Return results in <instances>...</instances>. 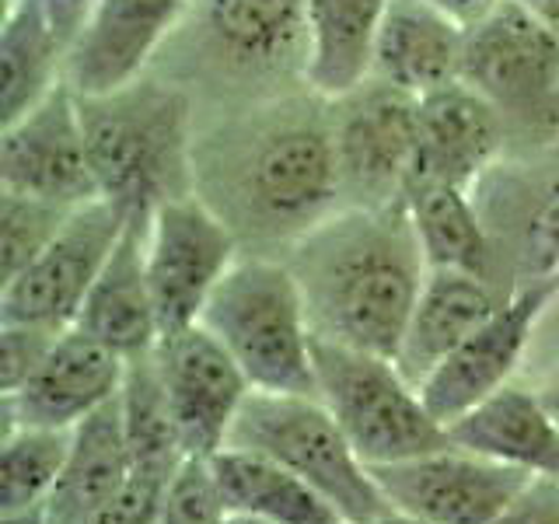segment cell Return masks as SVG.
I'll use <instances>...</instances> for the list:
<instances>
[{"mask_svg":"<svg viewBox=\"0 0 559 524\" xmlns=\"http://www.w3.org/2000/svg\"><path fill=\"white\" fill-rule=\"evenodd\" d=\"M197 196L227 221L241 249H290L343 206L332 102L311 87L266 95L197 130Z\"/></svg>","mask_w":559,"mask_h":524,"instance_id":"obj_1","label":"cell"},{"mask_svg":"<svg viewBox=\"0 0 559 524\" xmlns=\"http://www.w3.org/2000/svg\"><path fill=\"white\" fill-rule=\"evenodd\" d=\"M287 252L314 336L395 360L430 273L406 200L340 206Z\"/></svg>","mask_w":559,"mask_h":524,"instance_id":"obj_2","label":"cell"},{"mask_svg":"<svg viewBox=\"0 0 559 524\" xmlns=\"http://www.w3.org/2000/svg\"><path fill=\"white\" fill-rule=\"evenodd\" d=\"M98 196L147 224L162 203L197 192V112L186 87L136 78L78 95Z\"/></svg>","mask_w":559,"mask_h":524,"instance_id":"obj_3","label":"cell"},{"mask_svg":"<svg viewBox=\"0 0 559 524\" xmlns=\"http://www.w3.org/2000/svg\"><path fill=\"white\" fill-rule=\"evenodd\" d=\"M200 325L235 357L255 392L314 395V329L287 259L238 255L206 301Z\"/></svg>","mask_w":559,"mask_h":524,"instance_id":"obj_4","label":"cell"},{"mask_svg":"<svg viewBox=\"0 0 559 524\" xmlns=\"http://www.w3.org/2000/svg\"><path fill=\"white\" fill-rule=\"evenodd\" d=\"M224 448L252 451L311 483L349 524L392 511L371 468L319 395L249 392Z\"/></svg>","mask_w":559,"mask_h":524,"instance_id":"obj_5","label":"cell"},{"mask_svg":"<svg viewBox=\"0 0 559 524\" xmlns=\"http://www.w3.org/2000/svg\"><path fill=\"white\" fill-rule=\"evenodd\" d=\"M314 395L336 416L346 441L367 465L419 458L451 444L416 384L392 357L314 336Z\"/></svg>","mask_w":559,"mask_h":524,"instance_id":"obj_6","label":"cell"},{"mask_svg":"<svg viewBox=\"0 0 559 524\" xmlns=\"http://www.w3.org/2000/svg\"><path fill=\"white\" fill-rule=\"evenodd\" d=\"M462 81L493 102L507 130L559 140V32L524 0H500L465 32Z\"/></svg>","mask_w":559,"mask_h":524,"instance_id":"obj_7","label":"cell"},{"mask_svg":"<svg viewBox=\"0 0 559 524\" xmlns=\"http://www.w3.org/2000/svg\"><path fill=\"white\" fill-rule=\"evenodd\" d=\"M329 102L343 206H389L406 200L419 98L367 78Z\"/></svg>","mask_w":559,"mask_h":524,"instance_id":"obj_8","label":"cell"},{"mask_svg":"<svg viewBox=\"0 0 559 524\" xmlns=\"http://www.w3.org/2000/svg\"><path fill=\"white\" fill-rule=\"evenodd\" d=\"M147 279L162 332L197 325L206 301L241 255L238 235L203 196L162 203L144 231Z\"/></svg>","mask_w":559,"mask_h":524,"instance_id":"obj_9","label":"cell"},{"mask_svg":"<svg viewBox=\"0 0 559 524\" xmlns=\"http://www.w3.org/2000/svg\"><path fill=\"white\" fill-rule=\"evenodd\" d=\"M127 224V214L109 200L78 206L43 255L32 259L14 279L0 284V322L57 332L74 325L84 297L92 294Z\"/></svg>","mask_w":559,"mask_h":524,"instance_id":"obj_10","label":"cell"},{"mask_svg":"<svg viewBox=\"0 0 559 524\" xmlns=\"http://www.w3.org/2000/svg\"><path fill=\"white\" fill-rule=\"evenodd\" d=\"M367 468L395 511L430 524H489L535 479L528 472L489 462L454 444L419 458Z\"/></svg>","mask_w":559,"mask_h":524,"instance_id":"obj_11","label":"cell"},{"mask_svg":"<svg viewBox=\"0 0 559 524\" xmlns=\"http://www.w3.org/2000/svg\"><path fill=\"white\" fill-rule=\"evenodd\" d=\"M556 294L559 276L518 284L500 301V308L419 384L427 409L444 427L472 406H479L483 398L500 392L503 384H511V374L518 371L524 349H528L542 314L549 311Z\"/></svg>","mask_w":559,"mask_h":524,"instance_id":"obj_12","label":"cell"},{"mask_svg":"<svg viewBox=\"0 0 559 524\" xmlns=\"http://www.w3.org/2000/svg\"><path fill=\"white\" fill-rule=\"evenodd\" d=\"M151 357L186 454L214 458L224 451L235 416L252 392L249 378L200 322L162 332Z\"/></svg>","mask_w":559,"mask_h":524,"instance_id":"obj_13","label":"cell"},{"mask_svg":"<svg viewBox=\"0 0 559 524\" xmlns=\"http://www.w3.org/2000/svg\"><path fill=\"white\" fill-rule=\"evenodd\" d=\"M189 14L210 70L238 81H305L308 0H192Z\"/></svg>","mask_w":559,"mask_h":524,"instance_id":"obj_14","label":"cell"},{"mask_svg":"<svg viewBox=\"0 0 559 524\" xmlns=\"http://www.w3.org/2000/svg\"><path fill=\"white\" fill-rule=\"evenodd\" d=\"M0 189L70 210L102 200L92 157H87L78 92L70 84H60L32 112L4 127L0 133Z\"/></svg>","mask_w":559,"mask_h":524,"instance_id":"obj_15","label":"cell"},{"mask_svg":"<svg viewBox=\"0 0 559 524\" xmlns=\"http://www.w3.org/2000/svg\"><path fill=\"white\" fill-rule=\"evenodd\" d=\"M507 140V122L493 102L468 81L419 95L416 109V154L409 189L416 186H459L476 192L497 168Z\"/></svg>","mask_w":559,"mask_h":524,"instance_id":"obj_16","label":"cell"},{"mask_svg":"<svg viewBox=\"0 0 559 524\" xmlns=\"http://www.w3.org/2000/svg\"><path fill=\"white\" fill-rule=\"evenodd\" d=\"M127 357L81 329H63L35 374L4 398V433L14 427L74 430L87 416L119 398Z\"/></svg>","mask_w":559,"mask_h":524,"instance_id":"obj_17","label":"cell"},{"mask_svg":"<svg viewBox=\"0 0 559 524\" xmlns=\"http://www.w3.org/2000/svg\"><path fill=\"white\" fill-rule=\"evenodd\" d=\"M189 8L192 0H95L70 46L67 84L78 95H98L144 78Z\"/></svg>","mask_w":559,"mask_h":524,"instance_id":"obj_18","label":"cell"},{"mask_svg":"<svg viewBox=\"0 0 559 524\" xmlns=\"http://www.w3.org/2000/svg\"><path fill=\"white\" fill-rule=\"evenodd\" d=\"M493 279L462 270H430L395 349V367L409 384H424L489 314L500 308Z\"/></svg>","mask_w":559,"mask_h":524,"instance_id":"obj_19","label":"cell"},{"mask_svg":"<svg viewBox=\"0 0 559 524\" xmlns=\"http://www.w3.org/2000/svg\"><path fill=\"white\" fill-rule=\"evenodd\" d=\"M465 32V25L427 0H389L374 39L371 78L395 84L416 98L459 81Z\"/></svg>","mask_w":559,"mask_h":524,"instance_id":"obj_20","label":"cell"},{"mask_svg":"<svg viewBox=\"0 0 559 524\" xmlns=\"http://www.w3.org/2000/svg\"><path fill=\"white\" fill-rule=\"evenodd\" d=\"M448 437L454 448L489 462L528 472L535 479H559V424L538 392L503 384L448 424Z\"/></svg>","mask_w":559,"mask_h":524,"instance_id":"obj_21","label":"cell"},{"mask_svg":"<svg viewBox=\"0 0 559 524\" xmlns=\"http://www.w3.org/2000/svg\"><path fill=\"white\" fill-rule=\"evenodd\" d=\"M144 231L147 224L130 221L116 249L98 273L92 294L84 297V308L70 329L87 332L92 340L112 346L122 357L151 354L162 322H157L151 279H147V255H144Z\"/></svg>","mask_w":559,"mask_h":524,"instance_id":"obj_22","label":"cell"},{"mask_svg":"<svg viewBox=\"0 0 559 524\" xmlns=\"http://www.w3.org/2000/svg\"><path fill=\"white\" fill-rule=\"evenodd\" d=\"M130 476L133 458L127 430H122V406L119 398H112L109 406L74 427L67 465L46 500L49 524H87L102 507L119 497Z\"/></svg>","mask_w":559,"mask_h":524,"instance_id":"obj_23","label":"cell"},{"mask_svg":"<svg viewBox=\"0 0 559 524\" xmlns=\"http://www.w3.org/2000/svg\"><path fill=\"white\" fill-rule=\"evenodd\" d=\"M70 43L35 0H4L0 25V112L4 127L67 84Z\"/></svg>","mask_w":559,"mask_h":524,"instance_id":"obj_24","label":"cell"},{"mask_svg":"<svg viewBox=\"0 0 559 524\" xmlns=\"http://www.w3.org/2000/svg\"><path fill=\"white\" fill-rule=\"evenodd\" d=\"M389 0H308L305 84L322 98H340L371 78L374 39Z\"/></svg>","mask_w":559,"mask_h":524,"instance_id":"obj_25","label":"cell"},{"mask_svg":"<svg viewBox=\"0 0 559 524\" xmlns=\"http://www.w3.org/2000/svg\"><path fill=\"white\" fill-rule=\"evenodd\" d=\"M210 462L227 511L252 514L270 524H349L311 483L262 454L224 448Z\"/></svg>","mask_w":559,"mask_h":524,"instance_id":"obj_26","label":"cell"},{"mask_svg":"<svg viewBox=\"0 0 559 524\" xmlns=\"http://www.w3.org/2000/svg\"><path fill=\"white\" fill-rule=\"evenodd\" d=\"M406 206L430 270H462L493 279L497 249L476 192L459 186H416L406 192Z\"/></svg>","mask_w":559,"mask_h":524,"instance_id":"obj_27","label":"cell"},{"mask_svg":"<svg viewBox=\"0 0 559 524\" xmlns=\"http://www.w3.org/2000/svg\"><path fill=\"white\" fill-rule=\"evenodd\" d=\"M119 406H122V430H127L133 472L168 483L189 454L182 448L179 427H175L168 395L162 389V378H157L151 354L130 357Z\"/></svg>","mask_w":559,"mask_h":524,"instance_id":"obj_28","label":"cell"},{"mask_svg":"<svg viewBox=\"0 0 559 524\" xmlns=\"http://www.w3.org/2000/svg\"><path fill=\"white\" fill-rule=\"evenodd\" d=\"M74 430L14 427L0 448V511L46 503L67 465Z\"/></svg>","mask_w":559,"mask_h":524,"instance_id":"obj_29","label":"cell"},{"mask_svg":"<svg viewBox=\"0 0 559 524\" xmlns=\"http://www.w3.org/2000/svg\"><path fill=\"white\" fill-rule=\"evenodd\" d=\"M74 210L0 189V284L39 259L46 245L63 231Z\"/></svg>","mask_w":559,"mask_h":524,"instance_id":"obj_30","label":"cell"},{"mask_svg":"<svg viewBox=\"0 0 559 524\" xmlns=\"http://www.w3.org/2000/svg\"><path fill=\"white\" fill-rule=\"evenodd\" d=\"M538 186L528 189L518 224V284L559 276V140Z\"/></svg>","mask_w":559,"mask_h":524,"instance_id":"obj_31","label":"cell"},{"mask_svg":"<svg viewBox=\"0 0 559 524\" xmlns=\"http://www.w3.org/2000/svg\"><path fill=\"white\" fill-rule=\"evenodd\" d=\"M227 514L214 462L189 454L165 486L157 524H224Z\"/></svg>","mask_w":559,"mask_h":524,"instance_id":"obj_32","label":"cell"},{"mask_svg":"<svg viewBox=\"0 0 559 524\" xmlns=\"http://www.w3.org/2000/svg\"><path fill=\"white\" fill-rule=\"evenodd\" d=\"M57 329L0 322V395L17 392L57 343Z\"/></svg>","mask_w":559,"mask_h":524,"instance_id":"obj_33","label":"cell"},{"mask_svg":"<svg viewBox=\"0 0 559 524\" xmlns=\"http://www.w3.org/2000/svg\"><path fill=\"white\" fill-rule=\"evenodd\" d=\"M165 486L168 483H162V479H151V476L133 472L130 483L119 489V497L109 507H102V511L87 524H157Z\"/></svg>","mask_w":559,"mask_h":524,"instance_id":"obj_34","label":"cell"},{"mask_svg":"<svg viewBox=\"0 0 559 524\" xmlns=\"http://www.w3.org/2000/svg\"><path fill=\"white\" fill-rule=\"evenodd\" d=\"M489 524H559V479H532Z\"/></svg>","mask_w":559,"mask_h":524,"instance_id":"obj_35","label":"cell"},{"mask_svg":"<svg viewBox=\"0 0 559 524\" xmlns=\"http://www.w3.org/2000/svg\"><path fill=\"white\" fill-rule=\"evenodd\" d=\"M35 4L52 17V25H57L63 39L74 46L84 22H87V14H92L95 0H35Z\"/></svg>","mask_w":559,"mask_h":524,"instance_id":"obj_36","label":"cell"},{"mask_svg":"<svg viewBox=\"0 0 559 524\" xmlns=\"http://www.w3.org/2000/svg\"><path fill=\"white\" fill-rule=\"evenodd\" d=\"M427 4H433L437 11H444L459 25L472 28V25H479L483 17L500 4V0H427Z\"/></svg>","mask_w":559,"mask_h":524,"instance_id":"obj_37","label":"cell"},{"mask_svg":"<svg viewBox=\"0 0 559 524\" xmlns=\"http://www.w3.org/2000/svg\"><path fill=\"white\" fill-rule=\"evenodd\" d=\"M0 524H49L46 503L22 507V511H0Z\"/></svg>","mask_w":559,"mask_h":524,"instance_id":"obj_38","label":"cell"},{"mask_svg":"<svg viewBox=\"0 0 559 524\" xmlns=\"http://www.w3.org/2000/svg\"><path fill=\"white\" fill-rule=\"evenodd\" d=\"M542 395V402H546V409L552 413V419H556V424H559V374L546 384V389H542L538 392Z\"/></svg>","mask_w":559,"mask_h":524,"instance_id":"obj_39","label":"cell"},{"mask_svg":"<svg viewBox=\"0 0 559 524\" xmlns=\"http://www.w3.org/2000/svg\"><path fill=\"white\" fill-rule=\"evenodd\" d=\"M364 524H430V521H424V517H413V514H402V511H392L389 514H381V517H371V521H364Z\"/></svg>","mask_w":559,"mask_h":524,"instance_id":"obj_40","label":"cell"},{"mask_svg":"<svg viewBox=\"0 0 559 524\" xmlns=\"http://www.w3.org/2000/svg\"><path fill=\"white\" fill-rule=\"evenodd\" d=\"M224 524H270V521H262V517H252V514H227L224 517Z\"/></svg>","mask_w":559,"mask_h":524,"instance_id":"obj_41","label":"cell"}]
</instances>
